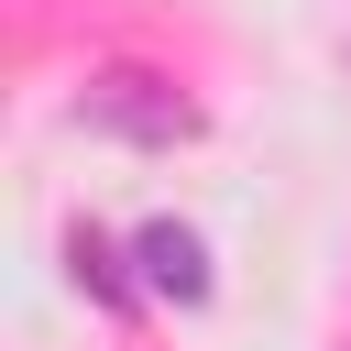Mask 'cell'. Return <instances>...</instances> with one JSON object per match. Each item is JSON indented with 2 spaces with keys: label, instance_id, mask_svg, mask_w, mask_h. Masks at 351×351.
<instances>
[{
  "label": "cell",
  "instance_id": "1",
  "mask_svg": "<svg viewBox=\"0 0 351 351\" xmlns=\"http://www.w3.org/2000/svg\"><path fill=\"white\" fill-rule=\"evenodd\" d=\"M143 274H154L165 296H208V252H197V230L154 219V230H143Z\"/></svg>",
  "mask_w": 351,
  "mask_h": 351
}]
</instances>
